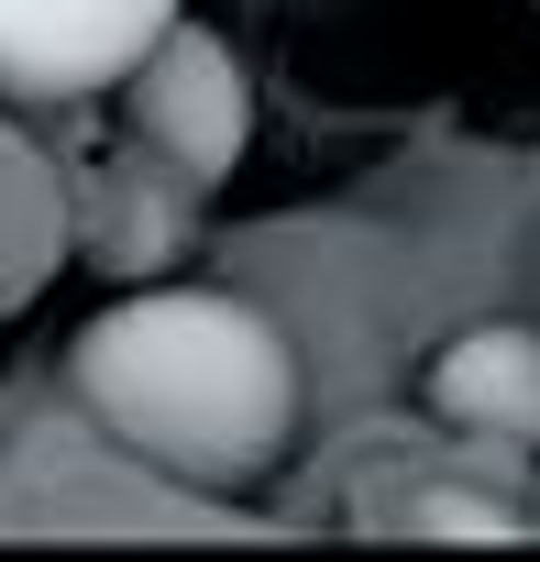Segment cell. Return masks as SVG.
Returning <instances> with one entry per match:
<instances>
[{"label":"cell","instance_id":"cell-1","mask_svg":"<svg viewBox=\"0 0 540 562\" xmlns=\"http://www.w3.org/2000/svg\"><path fill=\"white\" fill-rule=\"evenodd\" d=\"M78 408L188 485H254L299 441V353L232 288H144L100 310L67 353Z\"/></svg>","mask_w":540,"mask_h":562},{"label":"cell","instance_id":"cell-2","mask_svg":"<svg viewBox=\"0 0 540 562\" xmlns=\"http://www.w3.org/2000/svg\"><path fill=\"white\" fill-rule=\"evenodd\" d=\"M166 23L177 0H0V89L78 100L100 78H133Z\"/></svg>","mask_w":540,"mask_h":562},{"label":"cell","instance_id":"cell-3","mask_svg":"<svg viewBox=\"0 0 540 562\" xmlns=\"http://www.w3.org/2000/svg\"><path fill=\"white\" fill-rule=\"evenodd\" d=\"M133 133L177 166V177H232L243 133H254V89L232 67L221 34H155L144 67H133Z\"/></svg>","mask_w":540,"mask_h":562},{"label":"cell","instance_id":"cell-4","mask_svg":"<svg viewBox=\"0 0 540 562\" xmlns=\"http://www.w3.org/2000/svg\"><path fill=\"white\" fill-rule=\"evenodd\" d=\"M430 408H441L452 430H474V441H540V331L474 321L463 342H441Z\"/></svg>","mask_w":540,"mask_h":562},{"label":"cell","instance_id":"cell-5","mask_svg":"<svg viewBox=\"0 0 540 562\" xmlns=\"http://www.w3.org/2000/svg\"><path fill=\"white\" fill-rule=\"evenodd\" d=\"M408 529H430V540H518V518L485 507L474 485H430V496L408 507Z\"/></svg>","mask_w":540,"mask_h":562}]
</instances>
